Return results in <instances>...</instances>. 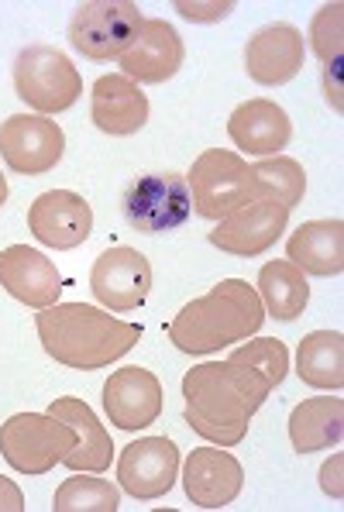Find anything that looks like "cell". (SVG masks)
<instances>
[{
  "label": "cell",
  "mask_w": 344,
  "mask_h": 512,
  "mask_svg": "<svg viewBox=\"0 0 344 512\" xmlns=\"http://www.w3.org/2000/svg\"><path fill=\"white\" fill-rule=\"evenodd\" d=\"M272 385L262 372L234 361H207L183 375V420L217 447L245 440L252 416L269 399Z\"/></svg>",
  "instance_id": "cell-1"
},
{
  "label": "cell",
  "mask_w": 344,
  "mask_h": 512,
  "mask_svg": "<svg viewBox=\"0 0 344 512\" xmlns=\"http://www.w3.org/2000/svg\"><path fill=\"white\" fill-rule=\"evenodd\" d=\"M35 330L45 354L56 365L76 372H97L124 358L138 341L142 327L111 317V310L86 303H56L35 313Z\"/></svg>",
  "instance_id": "cell-2"
},
{
  "label": "cell",
  "mask_w": 344,
  "mask_h": 512,
  "mask_svg": "<svg viewBox=\"0 0 344 512\" xmlns=\"http://www.w3.org/2000/svg\"><path fill=\"white\" fill-rule=\"evenodd\" d=\"M265 324L262 299L245 279H221L172 317L169 341L183 354H210L234 341H248Z\"/></svg>",
  "instance_id": "cell-3"
},
{
  "label": "cell",
  "mask_w": 344,
  "mask_h": 512,
  "mask_svg": "<svg viewBox=\"0 0 344 512\" xmlns=\"http://www.w3.org/2000/svg\"><path fill=\"white\" fill-rule=\"evenodd\" d=\"M14 93L38 114H62L80 100L83 76L66 52L52 45H28L14 59Z\"/></svg>",
  "instance_id": "cell-4"
},
{
  "label": "cell",
  "mask_w": 344,
  "mask_h": 512,
  "mask_svg": "<svg viewBox=\"0 0 344 512\" xmlns=\"http://www.w3.org/2000/svg\"><path fill=\"white\" fill-rule=\"evenodd\" d=\"M193 210L207 220H224L238 207L258 200L252 186V165L228 148H207L186 172Z\"/></svg>",
  "instance_id": "cell-5"
},
{
  "label": "cell",
  "mask_w": 344,
  "mask_h": 512,
  "mask_svg": "<svg viewBox=\"0 0 344 512\" xmlns=\"http://www.w3.org/2000/svg\"><path fill=\"white\" fill-rule=\"evenodd\" d=\"M145 25L135 0H83L69 18V45L93 62L121 59Z\"/></svg>",
  "instance_id": "cell-6"
},
{
  "label": "cell",
  "mask_w": 344,
  "mask_h": 512,
  "mask_svg": "<svg viewBox=\"0 0 344 512\" xmlns=\"http://www.w3.org/2000/svg\"><path fill=\"white\" fill-rule=\"evenodd\" d=\"M121 214L138 234H169L190 220L193 196L179 172H148L124 186Z\"/></svg>",
  "instance_id": "cell-7"
},
{
  "label": "cell",
  "mask_w": 344,
  "mask_h": 512,
  "mask_svg": "<svg viewBox=\"0 0 344 512\" xmlns=\"http://www.w3.org/2000/svg\"><path fill=\"white\" fill-rule=\"evenodd\" d=\"M76 447V430L49 413H14L0 427V454L21 475H45Z\"/></svg>",
  "instance_id": "cell-8"
},
{
  "label": "cell",
  "mask_w": 344,
  "mask_h": 512,
  "mask_svg": "<svg viewBox=\"0 0 344 512\" xmlns=\"http://www.w3.org/2000/svg\"><path fill=\"white\" fill-rule=\"evenodd\" d=\"M66 135L45 114H11L0 124V155L18 176H45L62 162Z\"/></svg>",
  "instance_id": "cell-9"
},
{
  "label": "cell",
  "mask_w": 344,
  "mask_h": 512,
  "mask_svg": "<svg viewBox=\"0 0 344 512\" xmlns=\"http://www.w3.org/2000/svg\"><path fill=\"white\" fill-rule=\"evenodd\" d=\"M90 289L104 310L131 313L152 293V265H148V258L138 248L117 244V248H107L93 262Z\"/></svg>",
  "instance_id": "cell-10"
},
{
  "label": "cell",
  "mask_w": 344,
  "mask_h": 512,
  "mask_svg": "<svg viewBox=\"0 0 344 512\" xmlns=\"http://www.w3.org/2000/svg\"><path fill=\"white\" fill-rule=\"evenodd\" d=\"M179 478V447L169 437L131 440L117 458V482L131 499H162Z\"/></svg>",
  "instance_id": "cell-11"
},
{
  "label": "cell",
  "mask_w": 344,
  "mask_h": 512,
  "mask_svg": "<svg viewBox=\"0 0 344 512\" xmlns=\"http://www.w3.org/2000/svg\"><path fill=\"white\" fill-rule=\"evenodd\" d=\"M286 224H289V210L283 203L252 200L224 220H217V227L207 234V241L214 244V248L228 251V255L255 258V255H265L272 244L283 238Z\"/></svg>",
  "instance_id": "cell-12"
},
{
  "label": "cell",
  "mask_w": 344,
  "mask_h": 512,
  "mask_svg": "<svg viewBox=\"0 0 344 512\" xmlns=\"http://www.w3.org/2000/svg\"><path fill=\"white\" fill-rule=\"evenodd\" d=\"M28 231L56 251H73L93 234V210L73 189H49L28 210Z\"/></svg>",
  "instance_id": "cell-13"
},
{
  "label": "cell",
  "mask_w": 344,
  "mask_h": 512,
  "mask_svg": "<svg viewBox=\"0 0 344 512\" xmlns=\"http://www.w3.org/2000/svg\"><path fill=\"white\" fill-rule=\"evenodd\" d=\"M183 59L186 49L179 31L159 18H145L135 42L124 49L117 62H121V76H128L131 83H166L179 73Z\"/></svg>",
  "instance_id": "cell-14"
},
{
  "label": "cell",
  "mask_w": 344,
  "mask_h": 512,
  "mask_svg": "<svg viewBox=\"0 0 344 512\" xmlns=\"http://www.w3.org/2000/svg\"><path fill=\"white\" fill-rule=\"evenodd\" d=\"M104 413L117 430H145L162 413V382L148 368H117L104 382Z\"/></svg>",
  "instance_id": "cell-15"
},
{
  "label": "cell",
  "mask_w": 344,
  "mask_h": 512,
  "mask_svg": "<svg viewBox=\"0 0 344 512\" xmlns=\"http://www.w3.org/2000/svg\"><path fill=\"white\" fill-rule=\"evenodd\" d=\"M245 471L224 447H197L183 464L186 499L200 509H224L241 495Z\"/></svg>",
  "instance_id": "cell-16"
},
{
  "label": "cell",
  "mask_w": 344,
  "mask_h": 512,
  "mask_svg": "<svg viewBox=\"0 0 344 512\" xmlns=\"http://www.w3.org/2000/svg\"><path fill=\"white\" fill-rule=\"evenodd\" d=\"M303 31L276 21L258 28L245 45V69L258 86H283L303 69Z\"/></svg>",
  "instance_id": "cell-17"
},
{
  "label": "cell",
  "mask_w": 344,
  "mask_h": 512,
  "mask_svg": "<svg viewBox=\"0 0 344 512\" xmlns=\"http://www.w3.org/2000/svg\"><path fill=\"white\" fill-rule=\"evenodd\" d=\"M0 286L7 289V296H14L31 310H45V306L59 303L62 275L56 262L45 258L42 251L28 248V244H11L0 251Z\"/></svg>",
  "instance_id": "cell-18"
},
{
  "label": "cell",
  "mask_w": 344,
  "mask_h": 512,
  "mask_svg": "<svg viewBox=\"0 0 344 512\" xmlns=\"http://www.w3.org/2000/svg\"><path fill=\"white\" fill-rule=\"evenodd\" d=\"M49 416L56 420L69 423L76 430V447L62 458L69 471H86V475H104L111 468V458H114V440L111 433L104 430V423L97 420L90 406L76 396H59L52 399L49 406Z\"/></svg>",
  "instance_id": "cell-19"
},
{
  "label": "cell",
  "mask_w": 344,
  "mask_h": 512,
  "mask_svg": "<svg viewBox=\"0 0 344 512\" xmlns=\"http://www.w3.org/2000/svg\"><path fill=\"white\" fill-rule=\"evenodd\" d=\"M228 135L241 152L269 159V155H279L289 145V138H293V121H289V114L276 100L255 97L231 110Z\"/></svg>",
  "instance_id": "cell-20"
},
{
  "label": "cell",
  "mask_w": 344,
  "mask_h": 512,
  "mask_svg": "<svg viewBox=\"0 0 344 512\" xmlns=\"http://www.w3.org/2000/svg\"><path fill=\"white\" fill-rule=\"evenodd\" d=\"M90 117L104 135L128 138L148 124V97L128 76H100L90 93Z\"/></svg>",
  "instance_id": "cell-21"
},
{
  "label": "cell",
  "mask_w": 344,
  "mask_h": 512,
  "mask_svg": "<svg viewBox=\"0 0 344 512\" xmlns=\"http://www.w3.org/2000/svg\"><path fill=\"white\" fill-rule=\"evenodd\" d=\"M286 262H293L303 275H331L344 272V224L334 220H307L293 231L286 244Z\"/></svg>",
  "instance_id": "cell-22"
},
{
  "label": "cell",
  "mask_w": 344,
  "mask_h": 512,
  "mask_svg": "<svg viewBox=\"0 0 344 512\" xmlns=\"http://www.w3.org/2000/svg\"><path fill=\"white\" fill-rule=\"evenodd\" d=\"M344 437V403L338 396L303 399L289 413V444L300 454L331 451Z\"/></svg>",
  "instance_id": "cell-23"
},
{
  "label": "cell",
  "mask_w": 344,
  "mask_h": 512,
  "mask_svg": "<svg viewBox=\"0 0 344 512\" xmlns=\"http://www.w3.org/2000/svg\"><path fill=\"white\" fill-rule=\"evenodd\" d=\"M258 299H262L265 317L289 324L307 310L310 282L293 262H269L258 272Z\"/></svg>",
  "instance_id": "cell-24"
},
{
  "label": "cell",
  "mask_w": 344,
  "mask_h": 512,
  "mask_svg": "<svg viewBox=\"0 0 344 512\" xmlns=\"http://www.w3.org/2000/svg\"><path fill=\"white\" fill-rule=\"evenodd\" d=\"M296 375L310 389L338 392L344 385V337L338 330H314L296 348Z\"/></svg>",
  "instance_id": "cell-25"
},
{
  "label": "cell",
  "mask_w": 344,
  "mask_h": 512,
  "mask_svg": "<svg viewBox=\"0 0 344 512\" xmlns=\"http://www.w3.org/2000/svg\"><path fill=\"white\" fill-rule=\"evenodd\" d=\"M252 186L258 200H272L283 203L286 210L300 207L303 193H307V172L296 159H286V155H272V159H262L252 165Z\"/></svg>",
  "instance_id": "cell-26"
},
{
  "label": "cell",
  "mask_w": 344,
  "mask_h": 512,
  "mask_svg": "<svg viewBox=\"0 0 344 512\" xmlns=\"http://www.w3.org/2000/svg\"><path fill=\"white\" fill-rule=\"evenodd\" d=\"M121 509V492L104 482V478H83V471H73L56 488L52 512H117Z\"/></svg>",
  "instance_id": "cell-27"
},
{
  "label": "cell",
  "mask_w": 344,
  "mask_h": 512,
  "mask_svg": "<svg viewBox=\"0 0 344 512\" xmlns=\"http://www.w3.org/2000/svg\"><path fill=\"white\" fill-rule=\"evenodd\" d=\"M228 361L262 372L265 378H269L272 389H276V385H283V378L289 372V351H286L283 341H276V337H258V341L241 344V348L231 351Z\"/></svg>",
  "instance_id": "cell-28"
},
{
  "label": "cell",
  "mask_w": 344,
  "mask_h": 512,
  "mask_svg": "<svg viewBox=\"0 0 344 512\" xmlns=\"http://www.w3.org/2000/svg\"><path fill=\"white\" fill-rule=\"evenodd\" d=\"M310 49L320 62H334L341 59V49H344V4H324L320 11L314 14L310 21Z\"/></svg>",
  "instance_id": "cell-29"
},
{
  "label": "cell",
  "mask_w": 344,
  "mask_h": 512,
  "mask_svg": "<svg viewBox=\"0 0 344 512\" xmlns=\"http://www.w3.org/2000/svg\"><path fill=\"white\" fill-rule=\"evenodd\" d=\"M176 11L186 21H221L234 11V0H207V4H200V0H176Z\"/></svg>",
  "instance_id": "cell-30"
},
{
  "label": "cell",
  "mask_w": 344,
  "mask_h": 512,
  "mask_svg": "<svg viewBox=\"0 0 344 512\" xmlns=\"http://www.w3.org/2000/svg\"><path fill=\"white\" fill-rule=\"evenodd\" d=\"M341 468H344V458L341 454H334L331 461L320 468V488H324L331 499H341L344 495V485H341Z\"/></svg>",
  "instance_id": "cell-31"
},
{
  "label": "cell",
  "mask_w": 344,
  "mask_h": 512,
  "mask_svg": "<svg viewBox=\"0 0 344 512\" xmlns=\"http://www.w3.org/2000/svg\"><path fill=\"white\" fill-rule=\"evenodd\" d=\"M341 66L344 62L341 59H334V62H327L324 66V93H327V104H331L334 110L341 114Z\"/></svg>",
  "instance_id": "cell-32"
},
{
  "label": "cell",
  "mask_w": 344,
  "mask_h": 512,
  "mask_svg": "<svg viewBox=\"0 0 344 512\" xmlns=\"http://www.w3.org/2000/svg\"><path fill=\"white\" fill-rule=\"evenodd\" d=\"M0 512H25V492L0 475Z\"/></svg>",
  "instance_id": "cell-33"
},
{
  "label": "cell",
  "mask_w": 344,
  "mask_h": 512,
  "mask_svg": "<svg viewBox=\"0 0 344 512\" xmlns=\"http://www.w3.org/2000/svg\"><path fill=\"white\" fill-rule=\"evenodd\" d=\"M7 203V179H4V172H0V207Z\"/></svg>",
  "instance_id": "cell-34"
}]
</instances>
